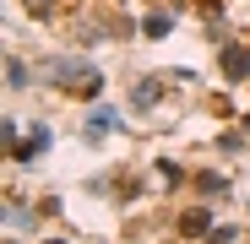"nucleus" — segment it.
Masks as SVG:
<instances>
[{
    "instance_id": "39448f33",
    "label": "nucleus",
    "mask_w": 250,
    "mask_h": 244,
    "mask_svg": "<svg viewBox=\"0 0 250 244\" xmlns=\"http://www.w3.org/2000/svg\"><path fill=\"white\" fill-rule=\"evenodd\" d=\"M180 233H190V239H207V233H212V212H207V206H190V212L180 217Z\"/></svg>"
},
{
    "instance_id": "f03ea898",
    "label": "nucleus",
    "mask_w": 250,
    "mask_h": 244,
    "mask_svg": "<svg viewBox=\"0 0 250 244\" xmlns=\"http://www.w3.org/2000/svg\"><path fill=\"white\" fill-rule=\"evenodd\" d=\"M38 152H49V125H27V141H22L11 157H17V163H33Z\"/></svg>"
},
{
    "instance_id": "7ed1b4c3",
    "label": "nucleus",
    "mask_w": 250,
    "mask_h": 244,
    "mask_svg": "<svg viewBox=\"0 0 250 244\" xmlns=\"http://www.w3.org/2000/svg\"><path fill=\"white\" fill-rule=\"evenodd\" d=\"M223 76H229V81H245V76H250V49L223 44Z\"/></svg>"
},
{
    "instance_id": "f8f14e48",
    "label": "nucleus",
    "mask_w": 250,
    "mask_h": 244,
    "mask_svg": "<svg viewBox=\"0 0 250 244\" xmlns=\"http://www.w3.org/2000/svg\"><path fill=\"white\" fill-rule=\"evenodd\" d=\"M158 174H163V179H169V185H180V179H185V174H180V163H169V157H163V163H158Z\"/></svg>"
},
{
    "instance_id": "20e7f679",
    "label": "nucleus",
    "mask_w": 250,
    "mask_h": 244,
    "mask_svg": "<svg viewBox=\"0 0 250 244\" xmlns=\"http://www.w3.org/2000/svg\"><path fill=\"white\" fill-rule=\"evenodd\" d=\"M114 125H120V109H109V103H104V109H93V114H87V141H104Z\"/></svg>"
},
{
    "instance_id": "9b49d317",
    "label": "nucleus",
    "mask_w": 250,
    "mask_h": 244,
    "mask_svg": "<svg viewBox=\"0 0 250 244\" xmlns=\"http://www.w3.org/2000/svg\"><path fill=\"white\" fill-rule=\"evenodd\" d=\"M207 244H234V228H229V223H218L212 233H207Z\"/></svg>"
},
{
    "instance_id": "ddd939ff",
    "label": "nucleus",
    "mask_w": 250,
    "mask_h": 244,
    "mask_svg": "<svg viewBox=\"0 0 250 244\" xmlns=\"http://www.w3.org/2000/svg\"><path fill=\"white\" fill-rule=\"evenodd\" d=\"M44 244H65V239H44Z\"/></svg>"
},
{
    "instance_id": "9d476101",
    "label": "nucleus",
    "mask_w": 250,
    "mask_h": 244,
    "mask_svg": "<svg viewBox=\"0 0 250 244\" xmlns=\"http://www.w3.org/2000/svg\"><path fill=\"white\" fill-rule=\"evenodd\" d=\"M196 185H201V195H218V190H229V179H223V174H201Z\"/></svg>"
},
{
    "instance_id": "423d86ee",
    "label": "nucleus",
    "mask_w": 250,
    "mask_h": 244,
    "mask_svg": "<svg viewBox=\"0 0 250 244\" xmlns=\"http://www.w3.org/2000/svg\"><path fill=\"white\" fill-rule=\"evenodd\" d=\"M152 103H158V76H142L131 87V109H152Z\"/></svg>"
},
{
    "instance_id": "1a4fd4ad",
    "label": "nucleus",
    "mask_w": 250,
    "mask_h": 244,
    "mask_svg": "<svg viewBox=\"0 0 250 244\" xmlns=\"http://www.w3.org/2000/svg\"><path fill=\"white\" fill-rule=\"evenodd\" d=\"M6 87H17V93H22V87H27V65H22V60H17V55H11V60H6Z\"/></svg>"
},
{
    "instance_id": "6e6552de",
    "label": "nucleus",
    "mask_w": 250,
    "mask_h": 244,
    "mask_svg": "<svg viewBox=\"0 0 250 244\" xmlns=\"http://www.w3.org/2000/svg\"><path fill=\"white\" fill-rule=\"evenodd\" d=\"M169 27H174V11H152V17L142 22V33H147V38H163Z\"/></svg>"
},
{
    "instance_id": "4468645a",
    "label": "nucleus",
    "mask_w": 250,
    "mask_h": 244,
    "mask_svg": "<svg viewBox=\"0 0 250 244\" xmlns=\"http://www.w3.org/2000/svg\"><path fill=\"white\" fill-rule=\"evenodd\" d=\"M245 131H250V119H245Z\"/></svg>"
},
{
    "instance_id": "f257e3e1",
    "label": "nucleus",
    "mask_w": 250,
    "mask_h": 244,
    "mask_svg": "<svg viewBox=\"0 0 250 244\" xmlns=\"http://www.w3.org/2000/svg\"><path fill=\"white\" fill-rule=\"evenodd\" d=\"M49 81L65 87V93H76V98H98L104 93V76L87 60H49Z\"/></svg>"
},
{
    "instance_id": "0eeeda50",
    "label": "nucleus",
    "mask_w": 250,
    "mask_h": 244,
    "mask_svg": "<svg viewBox=\"0 0 250 244\" xmlns=\"http://www.w3.org/2000/svg\"><path fill=\"white\" fill-rule=\"evenodd\" d=\"M33 223H38L33 206H6V228H11V233H33Z\"/></svg>"
}]
</instances>
